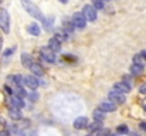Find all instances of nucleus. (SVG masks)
<instances>
[{
  "label": "nucleus",
  "mask_w": 146,
  "mask_h": 136,
  "mask_svg": "<svg viewBox=\"0 0 146 136\" xmlns=\"http://www.w3.org/2000/svg\"><path fill=\"white\" fill-rule=\"evenodd\" d=\"M21 4H23V7L26 9V11H27L31 17L37 19L38 21H41V23H43V26H44V29H46V30H48V27H50L48 21L46 20V17L43 16V13L40 11V9H38L33 1H30V0H21Z\"/></svg>",
  "instance_id": "1"
},
{
  "label": "nucleus",
  "mask_w": 146,
  "mask_h": 136,
  "mask_svg": "<svg viewBox=\"0 0 146 136\" xmlns=\"http://www.w3.org/2000/svg\"><path fill=\"white\" fill-rule=\"evenodd\" d=\"M72 24L75 26V29H84L87 26V17L84 16L82 11H77L72 14V19H71Z\"/></svg>",
  "instance_id": "2"
},
{
  "label": "nucleus",
  "mask_w": 146,
  "mask_h": 136,
  "mask_svg": "<svg viewBox=\"0 0 146 136\" xmlns=\"http://www.w3.org/2000/svg\"><path fill=\"white\" fill-rule=\"evenodd\" d=\"M0 29L6 34L10 33V17L7 10H0Z\"/></svg>",
  "instance_id": "3"
},
{
  "label": "nucleus",
  "mask_w": 146,
  "mask_h": 136,
  "mask_svg": "<svg viewBox=\"0 0 146 136\" xmlns=\"http://www.w3.org/2000/svg\"><path fill=\"white\" fill-rule=\"evenodd\" d=\"M82 13H84V16L87 17L88 21H95L97 20V9L92 4H85L82 7Z\"/></svg>",
  "instance_id": "4"
},
{
  "label": "nucleus",
  "mask_w": 146,
  "mask_h": 136,
  "mask_svg": "<svg viewBox=\"0 0 146 136\" xmlns=\"http://www.w3.org/2000/svg\"><path fill=\"white\" fill-rule=\"evenodd\" d=\"M40 54H41V57H43V60L46 61V62H50V64H54L55 61H57V57H55V52L54 51H51L48 47H43L41 50H40Z\"/></svg>",
  "instance_id": "5"
},
{
  "label": "nucleus",
  "mask_w": 146,
  "mask_h": 136,
  "mask_svg": "<svg viewBox=\"0 0 146 136\" xmlns=\"http://www.w3.org/2000/svg\"><path fill=\"white\" fill-rule=\"evenodd\" d=\"M108 98L113 103H125V101H126L125 94H121V92H116V91H111L108 94Z\"/></svg>",
  "instance_id": "6"
},
{
  "label": "nucleus",
  "mask_w": 146,
  "mask_h": 136,
  "mask_svg": "<svg viewBox=\"0 0 146 136\" xmlns=\"http://www.w3.org/2000/svg\"><path fill=\"white\" fill-rule=\"evenodd\" d=\"M23 82H24V85L29 87L30 90H37L38 85H40V81L37 80V77H33V75H26Z\"/></svg>",
  "instance_id": "7"
},
{
  "label": "nucleus",
  "mask_w": 146,
  "mask_h": 136,
  "mask_svg": "<svg viewBox=\"0 0 146 136\" xmlns=\"http://www.w3.org/2000/svg\"><path fill=\"white\" fill-rule=\"evenodd\" d=\"M131 88H132V87H131L129 84L123 82V81H121V82H115V84H113V91L121 92V94H126V92H129Z\"/></svg>",
  "instance_id": "8"
},
{
  "label": "nucleus",
  "mask_w": 146,
  "mask_h": 136,
  "mask_svg": "<svg viewBox=\"0 0 146 136\" xmlns=\"http://www.w3.org/2000/svg\"><path fill=\"white\" fill-rule=\"evenodd\" d=\"M7 80H9V82H10V84H13V85H14V88H16V87H21V84H24V82H23V81H24V77H21L20 74L9 75V77H7Z\"/></svg>",
  "instance_id": "9"
},
{
  "label": "nucleus",
  "mask_w": 146,
  "mask_h": 136,
  "mask_svg": "<svg viewBox=\"0 0 146 136\" xmlns=\"http://www.w3.org/2000/svg\"><path fill=\"white\" fill-rule=\"evenodd\" d=\"M74 128L78 129V131L88 128V119H87L85 116H80V118H77V119L74 121Z\"/></svg>",
  "instance_id": "10"
},
{
  "label": "nucleus",
  "mask_w": 146,
  "mask_h": 136,
  "mask_svg": "<svg viewBox=\"0 0 146 136\" xmlns=\"http://www.w3.org/2000/svg\"><path fill=\"white\" fill-rule=\"evenodd\" d=\"M70 33H67L65 30H55V34H54V38H57L60 43H64V41H68L70 40Z\"/></svg>",
  "instance_id": "11"
},
{
  "label": "nucleus",
  "mask_w": 146,
  "mask_h": 136,
  "mask_svg": "<svg viewBox=\"0 0 146 136\" xmlns=\"http://www.w3.org/2000/svg\"><path fill=\"white\" fill-rule=\"evenodd\" d=\"M21 64H23V67H26V68H31L33 64H34L31 55L27 54V52H23V54H21Z\"/></svg>",
  "instance_id": "12"
},
{
  "label": "nucleus",
  "mask_w": 146,
  "mask_h": 136,
  "mask_svg": "<svg viewBox=\"0 0 146 136\" xmlns=\"http://www.w3.org/2000/svg\"><path fill=\"white\" fill-rule=\"evenodd\" d=\"M47 47H48L51 51H54V52H60L61 51V43L57 40V38H51V40H48V44H47Z\"/></svg>",
  "instance_id": "13"
},
{
  "label": "nucleus",
  "mask_w": 146,
  "mask_h": 136,
  "mask_svg": "<svg viewBox=\"0 0 146 136\" xmlns=\"http://www.w3.org/2000/svg\"><path fill=\"white\" fill-rule=\"evenodd\" d=\"M10 103H11V108H17V109L24 108V102H23V99L19 98V96H16V95H13V96L10 98Z\"/></svg>",
  "instance_id": "14"
},
{
  "label": "nucleus",
  "mask_w": 146,
  "mask_h": 136,
  "mask_svg": "<svg viewBox=\"0 0 146 136\" xmlns=\"http://www.w3.org/2000/svg\"><path fill=\"white\" fill-rule=\"evenodd\" d=\"M99 109L101 111H104V112H113L115 109H116V105L113 103V102H101V105H99Z\"/></svg>",
  "instance_id": "15"
},
{
  "label": "nucleus",
  "mask_w": 146,
  "mask_h": 136,
  "mask_svg": "<svg viewBox=\"0 0 146 136\" xmlns=\"http://www.w3.org/2000/svg\"><path fill=\"white\" fill-rule=\"evenodd\" d=\"M27 30H29V33L31 34V36H40L41 34V29H40V26L37 24V23H31L29 27H27Z\"/></svg>",
  "instance_id": "16"
},
{
  "label": "nucleus",
  "mask_w": 146,
  "mask_h": 136,
  "mask_svg": "<svg viewBox=\"0 0 146 136\" xmlns=\"http://www.w3.org/2000/svg\"><path fill=\"white\" fill-rule=\"evenodd\" d=\"M9 115H10V118H13L14 121L21 119V112H20V109H17V108H11V106H10V109H9Z\"/></svg>",
  "instance_id": "17"
},
{
  "label": "nucleus",
  "mask_w": 146,
  "mask_h": 136,
  "mask_svg": "<svg viewBox=\"0 0 146 136\" xmlns=\"http://www.w3.org/2000/svg\"><path fill=\"white\" fill-rule=\"evenodd\" d=\"M92 116H94V121H95V122H102V121L105 119V112H104V111H101V109L98 108V109L94 111Z\"/></svg>",
  "instance_id": "18"
},
{
  "label": "nucleus",
  "mask_w": 146,
  "mask_h": 136,
  "mask_svg": "<svg viewBox=\"0 0 146 136\" xmlns=\"http://www.w3.org/2000/svg\"><path fill=\"white\" fill-rule=\"evenodd\" d=\"M13 95H16V96H19V98H21V99H23V98H26L29 94L23 90L21 87H16V88H13Z\"/></svg>",
  "instance_id": "19"
},
{
  "label": "nucleus",
  "mask_w": 146,
  "mask_h": 136,
  "mask_svg": "<svg viewBox=\"0 0 146 136\" xmlns=\"http://www.w3.org/2000/svg\"><path fill=\"white\" fill-rule=\"evenodd\" d=\"M30 70H31V71L36 74V77H43V75H44V70H43V68H41L38 64H36V62L33 64V67H31Z\"/></svg>",
  "instance_id": "20"
},
{
  "label": "nucleus",
  "mask_w": 146,
  "mask_h": 136,
  "mask_svg": "<svg viewBox=\"0 0 146 136\" xmlns=\"http://www.w3.org/2000/svg\"><path fill=\"white\" fill-rule=\"evenodd\" d=\"M131 72L133 74V75H142L143 74V67L142 65H136V64H133L132 67H131Z\"/></svg>",
  "instance_id": "21"
},
{
  "label": "nucleus",
  "mask_w": 146,
  "mask_h": 136,
  "mask_svg": "<svg viewBox=\"0 0 146 136\" xmlns=\"http://www.w3.org/2000/svg\"><path fill=\"white\" fill-rule=\"evenodd\" d=\"M145 62H146V60L143 58V55H142V54H136V55L133 57V64L145 67Z\"/></svg>",
  "instance_id": "22"
},
{
  "label": "nucleus",
  "mask_w": 146,
  "mask_h": 136,
  "mask_svg": "<svg viewBox=\"0 0 146 136\" xmlns=\"http://www.w3.org/2000/svg\"><path fill=\"white\" fill-rule=\"evenodd\" d=\"M92 6L97 10H102L105 7V0H92Z\"/></svg>",
  "instance_id": "23"
},
{
  "label": "nucleus",
  "mask_w": 146,
  "mask_h": 136,
  "mask_svg": "<svg viewBox=\"0 0 146 136\" xmlns=\"http://www.w3.org/2000/svg\"><path fill=\"white\" fill-rule=\"evenodd\" d=\"M88 129L90 132H97V131H101V122H94L92 125H88Z\"/></svg>",
  "instance_id": "24"
},
{
  "label": "nucleus",
  "mask_w": 146,
  "mask_h": 136,
  "mask_svg": "<svg viewBox=\"0 0 146 136\" xmlns=\"http://www.w3.org/2000/svg\"><path fill=\"white\" fill-rule=\"evenodd\" d=\"M116 132L121 133V135H128L129 131H128V126H126V125H121V126L116 128Z\"/></svg>",
  "instance_id": "25"
},
{
  "label": "nucleus",
  "mask_w": 146,
  "mask_h": 136,
  "mask_svg": "<svg viewBox=\"0 0 146 136\" xmlns=\"http://www.w3.org/2000/svg\"><path fill=\"white\" fill-rule=\"evenodd\" d=\"M97 136H109V129H101Z\"/></svg>",
  "instance_id": "26"
},
{
  "label": "nucleus",
  "mask_w": 146,
  "mask_h": 136,
  "mask_svg": "<svg viewBox=\"0 0 146 136\" xmlns=\"http://www.w3.org/2000/svg\"><path fill=\"white\" fill-rule=\"evenodd\" d=\"M27 96H29L31 101H37V99H38V94H37V92H31V94H29Z\"/></svg>",
  "instance_id": "27"
},
{
  "label": "nucleus",
  "mask_w": 146,
  "mask_h": 136,
  "mask_svg": "<svg viewBox=\"0 0 146 136\" xmlns=\"http://www.w3.org/2000/svg\"><path fill=\"white\" fill-rule=\"evenodd\" d=\"M6 125V119L3 116H0V126H4Z\"/></svg>",
  "instance_id": "28"
},
{
  "label": "nucleus",
  "mask_w": 146,
  "mask_h": 136,
  "mask_svg": "<svg viewBox=\"0 0 146 136\" xmlns=\"http://www.w3.org/2000/svg\"><path fill=\"white\" fill-rule=\"evenodd\" d=\"M139 126H141V129H142V131H145V132H146V122H142Z\"/></svg>",
  "instance_id": "29"
},
{
  "label": "nucleus",
  "mask_w": 146,
  "mask_h": 136,
  "mask_svg": "<svg viewBox=\"0 0 146 136\" xmlns=\"http://www.w3.org/2000/svg\"><path fill=\"white\" fill-rule=\"evenodd\" d=\"M0 136H10V135H9L7 131H1V132H0Z\"/></svg>",
  "instance_id": "30"
},
{
  "label": "nucleus",
  "mask_w": 146,
  "mask_h": 136,
  "mask_svg": "<svg viewBox=\"0 0 146 136\" xmlns=\"http://www.w3.org/2000/svg\"><path fill=\"white\" fill-rule=\"evenodd\" d=\"M141 92H142V94H146V85H142V87H141Z\"/></svg>",
  "instance_id": "31"
},
{
  "label": "nucleus",
  "mask_w": 146,
  "mask_h": 136,
  "mask_svg": "<svg viewBox=\"0 0 146 136\" xmlns=\"http://www.w3.org/2000/svg\"><path fill=\"white\" fill-rule=\"evenodd\" d=\"M60 3H62V4H67V3H68V0H60Z\"/></svg>",
  "instance_id": "32"
},
{
  "label": "nucleus",
  "mask_w": 146,
  "mask_h": 136,
  "mask_svg": "<svg viewBox=\"0 0 146 136\" xmlns=\"http://www.w3.org/2000/svg\"><path fill=\"white\" fill-rule=\"evenodd\" d=\"M142 55H143V58L146 60V50H145V51H142Z\"/></svg>",
  "instance_id": "33"
},
{
  "label": "nucleus",
  "mask_w": 146,
  "mask_h": 136,
  "mask_svg": "<svg viewBox=\"0 0 146 136\" xmlns=\"http://www.w3.org/2000/svg\"><path fill=\"white\" fill-rule=\"evenodd\" d=\"M1 45H3V38H1V36H0V48H1Z\"/></svg>",
  "instance_id": "34"
},
{
  "label": "nucleus",
  "mask_w": 146,
  "mask_h": 136,
  "mask_svg": "<svg viewBox=\"0 0 146 136\" xmlns=\"http://www.w3.org/2000/svg\"><path fill=\"white\" fill-rule=\"evenodd\" d=\"M129 136H139L138 133H129Z\"/></svg>",
  "instance_id": "35"
},
{
  "label": "nucleus",
  "mask_w": 146,
  "mask_h": 136,
  "mask_svg": "<svg viewBox=\"0 0 146 136\" xmlns=\"http://www.w3.org/2000/svg\"><path fill=\"white\" fill-rule=\"evenodd\" d=\"M87 136H95V135H92V133H90V135H87Z\"/></svg>",
  "instance_id": "36"
}]
</instances>
